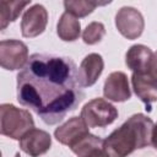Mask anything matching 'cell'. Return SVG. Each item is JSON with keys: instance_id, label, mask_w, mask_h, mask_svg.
<instances>
[{"instance_id": "cell-12", "label": "cell", "mask_w": 157, "mask_h": 157, "mask_svg": "<svg viewBox=\"0 0 157 157\" xmlns=\"http://www.w3.org/2000/svg\"><path fill=\"white\" fill-rule=\"evenodd\" d=\"M153 52L144 44L131 45L125 54V64L132 71L137 74H145L150 71Z\"/></svg>"}, {"instance_id": "cell-21", "label": "cell", "mask_w": 157, "mask_h": 157, "mask_svg": "<svg viewBox=\"0 0 157 157\" xmlns=\"http://www.w3.org/2000/svg\"><path fill=\"white\" fill-rule=\"evenodd\" d=\"M15 157H21V155H20V152H17V153L15 155Z\"/></svg>"}, {"instance_id": "cell-8", "label": "cell", "mask_w": 157, "mask_h": 157, "mask_svg": "<svg viewBox=\"0 0 157 157\" xmlns=\"http://www.w3.org/2000/svg\"><path fill=\"white\" fill-rule=\"evenodd\" d=\"M48 23V11L40 4L27 9L21 20V32L26 38H34L42 34Z\"/></svg>"}, {"instance_id": "cell-9", "label": "cell", "mask_w": 157, "mask_h": 157, "mask_svg": "<svg viewBox=\"0 0 157 157\" xmlns=\"http://www.w3.org/2000/svg\"><path fill=\"white\" fill-rule=\"evenodd\" d=\"M52 146V137L49 132L33 128L21 140L20 148L29 157H39L49 151Z\"/></svg>"}, {"instance_id": "cell-16", "label": "cell", "mask_w": 157, "mask_h": 157, "mask_svg": "<svg viewBox=\"0 0 157 157\" xmlns=\"http://www.w3.org/2000/svg\"><path fill=\"white\" fill-rule=\"evenodd\" d=\"M109 2H97V1H91V0H66L64 1V7L65 12L75 16L76 18L78 17H86L90 13L93 12V10L97 6L105 5Z\"/></svg>"}, {"instance_id": "cell-6", "label": "cell", "mask_w": 157, "mask_h": 157, "mask_svg": "<svg viewBox=\"0 0 157 157\" xmlns=\"http://www.w3.org/2000/svg\"><path fill=\"white\" fill-rule=\"evenodd\" d=\"M115 26L123 37L136 39L144 32L145 20L137 9L132 6H123L115 15Z\"/></svg>"}, {"instance_id": "cell-17", "label": "cell", "mask_w": 157, "mask_h": 157, "mask_svg": "<svg viewBox=\"0 0 157 157\" xmlns=\"http://www.w3.org/2000/svg\"><path fill=\"white\" fill-rule=\"evenodd\" d=\"M105 34V27L102 22L93 21L90 25L86 26V28L82 32V39L86 44L93 45L102 40V38Z\"/></svg>"}, {"instance_id": "cell-4", "label": "cell", "mask_w": 157, "mask_h": 157, "mask_svg": "<svg viewBox=\"0 0 157 157\" xmlns=\"http://www.w3.org/2000/svg\"><path fill=\"white\" fill-rule=\"evenodd\" d=\"M80 117L88 128H104L118 118V109L104 98H94L82 107Z\"/></svg>"}, {"instance_id": "cell-18", "label": "cell", "mask_w": 157, "mask_h": 157, "mask_svg": "<svg viewBox=\"0 0 157 157\" xmlns=\"http://www.w3.org/2000/svg\"><path fill=\"white\" fill-rule=\"evenodd\" d=\"M81 157H110V156L105 152V150L103 147H99V148H94V150L87 152L86 155H83Z\"/></svg>"}, {"instance_id": "cell-3", "label": "cell", "mask_w": 157, "mask_h": 157, "mask_svg": "<svg viewBox=\"0 0 157 157\" xmlns=\"http://www.w3.org/2000/svg\"><path fill=\"white\" fill-rule=\"evenodd\" d=\"M33 128L34 120L28 110L10 103L0 105V131L2 135L13 140H21Z\"/></svg>"}, {"instance_id": "cell-20", "label": "cell", "mask_w": 157, "mask_h": 157, "mask_svg": "<svg viewBox=\"0 0 157 157\" xmlns=\"http://www.w3.org/2000/svg\"><path fill=\"white\" fill-rule=\"evenodd\" d=\"M151 145L157 150V123L153 125L152 129V136H151Z\"/></svg>"}, {"instance_id": "cell-2", "label": "cell", "mask_w": 157, "mask_h": 157, "mask_svg": "<svg viewBox=\"0 0 157 157\" xmlns=\"http://www.w3.org/2000/svg\"><path fill=\"white\" fill-rule=\"evenodd\" d=\"M153 125L147 115L142 113L134 114L108 135L103 148L110 157H128L134 151L151 145Z\"/></svg>"}, {"instance_id": "cell-19", "label": "cell", "mask_w": 157, "mask_h": 157, "mask_svg": "<svg viewBox=\"0 0 157 157\" xmlns=\"http://www.w3.org/2000/svg\"><path fill=\"white\" fill-rule=\"evenodd\" d=\"M156 80H157V52L153 53L152 60H151V65H150V71H148Z\"/></svg>"}, {"instance_id": "cell-15", "label": "cell", "mask_w": 157, "mask_h": 157, "mask_svg": "<svg viewBox=\"0 0 157 157\" xmlns=\"http://www.w3.org/2000/svg\"><path fill=\"white\" fill-rule=\"evenodd\" d=\"M31 4L29 1H0V28L4 31L11 22L16 21L22 10Z\"/></svg>"}, {"instance_id": "cell-1", "label": "cell", "mask_w": 157, "mask_h": 157, "mask_svg": "<svg viewBox=\"0 0 157 157\" xmlns=\"http://www.w3.org/2000/svg\"><path fill=\"white\" fill-rule=\"evenodd\" d=\"M78 67L64 55L34 53L17 74V101L54 125L85 98Z\"/></svg>"}, {"instance_id": "cell-11", "label": "cell", "mask_w": 157, "mask_h": 157, "mask_svg": "<svg viewBox=\"0 0 157 157\" xmlns=\"http://www.w3.org/2000/svg\"><path fill=\"white\" fill-rule=\"evenodd\" d=\"M131 85L137 98H140L146 104V109L150 112L151 104L157 102V80L150 72H132Z\"/></svg>"}, {"instance_id": "cell-10", "label": "cell", "mask_w": 157, "mask_h": 157, "mask_svg": "<svg viewBox=\"0 0 157 157\" xmlns=\"http://www.w3.org/2000/svg\"><path fill=\"white\" fill-rule=\"evenodd\" d=\"M103 94L108 101L125 102L130 99L131 91L128 76L123 71H114L108 75L103 86Z\"/></svg>"}, {"instance_id": "cell-13", "label": "cell", "mask_w": 157, "mask_h": 157, "mask_svg": "<svg viewBox=\"0 0 157 157\" xmlns=\"http://www.w3.org/2000/svg\"><path fill=\"white\" fill-rule=\"evenodd\" d=\"M103 69H104V61L99 54L91 53L86 55L78 67L80 80L82 86L83 87L93 86L99 78V76L102 75Z\"/></svg>"}, {"instance_id": "cell-14", "label": "cell", "mask_w": 157, "mask_h": 157, "mask_svg": "<svg viewBox=\"0 0 157 157\" xmlns=\"http://www.w3.org/2000/svg\"><path fill=\"white\" fill-rule=\"evenodd\" d=\"M56 33L61 40L74 42L81 34V23L75 16L67 12H64L58 21Z\"/></svg>"}, {"instance_id": "cell-5", "label": "cell", "mask_w": 157, "mask_h": 157, "mask_svg": "<svg viewBox=\"0 0 157 157\" xmlns=\"http://www.w3.org/2000/svg\"><path fill=\"white\" fill-rule=\"evenodd\" d=\"M28 59V47L23 42L17 39L0 42V65L5 70H20L27 64Z\"/></svg>"}, {"instance_id": "cell-7", "label": "cell", "mask_w": 157, "mask_h": 157, "mask_svg": "<svg viewBox=\"0 0 157 157\" xmlns=\"http://www.w3.org/2000/svg\"><path fill=\"white\" fill-rule=\"evenodd\" d=\"M90 134V128L86 125L83 119L81 117H72L55 129L54 137L61 145H65L71 150Z\"/></svg>"}]
</instances>
